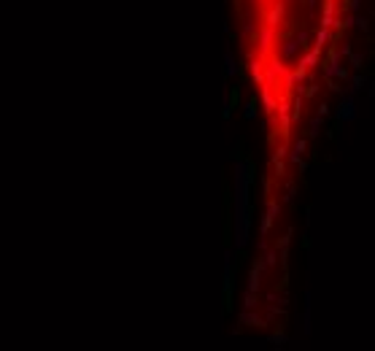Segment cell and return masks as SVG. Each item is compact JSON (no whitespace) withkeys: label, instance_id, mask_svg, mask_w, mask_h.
Returning a JSON list of instances; mask_svg holds the SVG:
<instances>
[{"label":"cell","instance_id":"6da1fadb","mask_svg":"<svg viewBox=\"0 0 375 351\" xmlns=\"http://www.w3.org/2000/svg\"><path fill=\"white\" fill-rule=\"evenodd\" d=\"M240 41L267 114L286 122L340 43L354 0H235Z\"/></svg>","mask_w":375,"mask_h":351}]
</instances>
